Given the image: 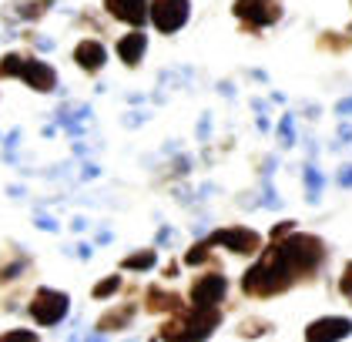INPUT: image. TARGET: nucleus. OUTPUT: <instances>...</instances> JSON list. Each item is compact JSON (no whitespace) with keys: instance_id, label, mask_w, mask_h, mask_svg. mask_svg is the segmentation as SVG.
Segmentation results:
<instances>
[{"instance_id":"obj_14","label":"nucleus","mask_w":352,"mask_h":342,"mask_svg":"<svg viewBox=\"0 0 352 342\" xmlns=\"http://www.w3.org/2000/svg\"><path fill=\"white\" fill-rule=\"evenodd\" d=\"M144 309L148 312H182L185 309V302H182V295H175V292H164L158 286H151V289L144 292Z\"/></svg>"},{"instance_id":"obj_23","label":"nucleus","mask_w":352,"mask_h":342,"mask_svg":"<svg viewBox=\"0 0 352 342\" xmlns=\"http://www.w3.org/2000/svg\"><path fill=\"white\" fill-rule=\"evenodd\" d=\"M14 342V339H37V336H34V332H30V329H17V332H3V336H0V342Z\"/></svg>"},{"instance_id":"obj_9","label":"nucleus","mask_w":352,"mask_h":342,"mask_svg":"<svg viewBox=\"0 0 352 342\" xmlns=\"http://www.w3.org/2000/svg\"><path fill=\"white\" fill-rule=\"evenodd\" d=\"M188 322V339H208L221 322V309L218 306H191V312H185Z\"/></svg>"},{"instance_id":"obj_5","label":"nucleus","mask_w":352,"mask_h":342,"mask_svg":"<svg viewBox=\"0 0 352 342\" xmlns=\"http://www.w3.org/2000/svg\"><path fill=\"white\" fill-rule=\"evenodd\" d=\"M191 0H151V24L162 34H175L188 24Z\"/></svg>"},{"instance_id":"obj_1","label":"nucleus","mask_w":352,"mask_h":342,"mask_svg":"<svg viewBox=\"0 0 352 342\" xmlns=\"http://www.w3.org/2000/svg\"><path fill=\"white\" fill-rule=\"evenodd\" d=\"M292 286H298V279L296 272L289 268V262H285L278 242H272L269 248L258 255V262L242 275V292L252 295V299H272V295L289 292Z\"/></svg>"},{"instance_id":"obj_15","label":"nucleus","mask_w":352,"mask_h":342,"mask_svg":"<svg viewBox=\"0 0 352 342\" xmlns=\"http://www.w3.org/2000/svg\"><path fill=\"white\" fill-rule=\"evenodd\" d=\"M24 268H28V255H21V252H10V259L3 255L0 259V286L10 282V279H17Z\"/></svg>"},{"instance_id":"obj_11","label":"nucleus","mask_w":352,"mask_h":342,"mask_svg":"<svg viewBox=\"0 0 352 342\" xmlns=\"http://www.w3.org/2000/svg\"><path fill=\"white\" fill-rule=\"evenodd\" d=\"M104 61H108V51H104V44L101 41H81L78 47H74V64L87 71V74H98L101 67H104Z\"/></svg>"},{"instance_id":"obj_13","label":"nucleus","mask_w":352,"mask_h":342,"mask_svg":"<svg viewBox=\"0 0 352 342\" xmlns=\"http://www.w3.org/2000/svg\"><path fill=\"white\" fill-rule=\"evenodd\" d=\"M138 316V306L135 302H121L118 309H111L104 316L98 319V332L101 336H108V332H121V329H128L131 325V319Z\"/></svg>"},{"instance_id":"obj_19","label":"nucleus","mask_w":352,"mask_h":342,"mask_svg":"<svg viewBox=\"0 0 352 342\" xmlns=\"http://www.w3.org/2000/svg\"><path fill=\"white\" fill-rule=\"evenodd\" d=\"M319 47H322V51H349L352 47V34H346V37L322 34V37H319Z\"/></svg>"},{"instance_id":"obj_22","label":"nucleus","mask_w":352,"mask_h":342,"mask_svg":"<svg viewBox=\"0 0 352 342\" xmlns=\"http://www.w3.org/2000/svg\"><path fill=\"white\" fill-rule=\"evenodd\" d=\"M339 292L352 302V262L346 265V272H342V279H339Z\"/></svg>"},{"instance_id":"obj_20","label":"nucleus","mask_w":352,"mask_h":342,"mask_svg":"<svg viewBox=\"0 0 352 342\" xmlns=\"http://www.w3.org/2000/svg\"><path fill=\"white\" fill-rule=\"evenodd\" d=\"M118 289H121V275H108L104 282L94 286V299H108V295H114Z\"/></svg>"},{"instance_id":"obj_16","label":"nucleus","mask_w":352,"mask_h":342,"mask_svg":"<svg viewBox=\"0 0 352 342\" xmlns=\"http://www.w3.org/2000/svg\"><path fill=\"white\" fill-rule=\"evenodd\" d=\"M155 262H158L155 248H144V252H135V255H124V259H121V268H124V272H144V268H151Z\"/></svg>"},{"instance_id":"obj_2","label":"nucleus","mask_w":352,"mask_h":342,"mask_svg":"<svg viewBox=\"0 0 352 342\" xmlns=\"http://www.w3.org/2000/svg\"><path fill=\"white\" fill-rule=\"evenodd\" d=\"M0 78H21L24 84H30L34 91L47 94L57 87V71L47 61L37 57H24V54H3L0 57Z\"/></svg>"},{"instance_id":"obj_17","label":"nucleus","mask_w":352,"mask_h":342,"mask_svg":"<svg viewBox=\"0 0 352 342\" xmlns=\"http://www.w3.org/2000/svg\"><path fill=\"white\" fill-rule=\"evenodd\" d=\"M51 3H54V0H28V3H14V10H10V14H14V17H24V21H30V17L37 21L41 14H47V7H51Z\"/></svg>"},{"instance_id":"obj_10","label":"nucleus","mask_w":352,"mask_h":342,"mask_svg":"<svg viewBox=\"0 0 352 342\" xmlns=\"http://www.w3.org/2000/svg\"><path fill=\"white\" fill-rule=\"evenodd\" d=\"M352 336V319L342 316H329V319H316L309 329H305V339L309 342H329V339H346Z\"/></svg>"},{"instance_id":"obj_18","label":"nucleus","mask_w":352,"mask_h":342,"mask_svg":"<svg viewBox=\"0 0 352 342\" xmlns=\"http://www.w3.org/2000/svg\"><path fill=\"white\" fill-rule=\"evenodd\" d=\"M185 262H188V265L215 262V255H212V242H198V245H191L188 255H185Z\"/></svg>"},{"instance_id":"obj_24","label":"nucleus","mask_w":352,"mask_h":342,"mask_svg":"<svg viewBox=\"0 0 352 342\" xmlns=\"http://www.w3.org/2000/svg\"><path fill=\"white\" fill-rule=\"evenodd\" d=\"M289 232H296V225H292V222H282V225H275V228H272V238H285Z\"/></svg>"},{"instance_id":"obj_12","label":"nucleus","mask_w":352,"mask_h":342,"mask_svg":"<svg viewBox=\"0 0 352 342\" xmlns=\"http://www.w3.org/2000/svg\"><path fill=\"white\" fill-rule=\"evenodd\" d=\"M144 51H148V34H141V27H135L131 34H124V37L118 41V57H121L128 67H138Z\"/></svg>"},{"instance_id":"obj_7","label":"nucleus","mask_w":352,"mask_h":342,"mask_svg":"<svg viewBox=\"0 0 352 342\" xmlns=\"http://www.w3.org/2000/svg\"><path fill=\"white\" fill-rule=\"evenodd\" d=\"M228 292V279L221 272H205L191 282V306H218Z\"/></svg>"},{"instance_id":"obj_21","label":"nucleus","mask_w":352,"mask_h":342,"mask_svg":"<svg viewBox=\"0 0 352 342\" xmlns=\"http://www.w3.org/2000/svg\"><path fill=\"white\" fill-rule=\"evenodd\" d=\"M262 332H269V322L252 319V322H245V325H242V332H239V336H262Z\"/></svg>"},{"instance_id":"obj_6","label":"nucleus","mask_w":352,"mask_h":342,"mask_svg":"<svg viewBox=\"0 0 352 342\" xmlns=\"http://www.w3.org/2000/svg\"><path fill=\"white\" fill-rule=\"evenodd\" d=\"M208 242H212V245H225V248L235 252V255H258V252H262V235L252 232V228H242V225H235V228H218Z\"/></svg>"},{"instance_id":"obj_8","label":"nucleus","mask_w":352,"mask_h":342,"mask_svg":"<svg viewBox=\"0 0 352 342\" xmlns=\"http://www.w3.org/2000/svg\"><path fill=\"white\" fill-rule=\"evenodd\" d=\"M104 10L131 27H144V21H151V0H104Z\"/></svg>"},{"instance_id":"obj_3","label":"nucleus","mask_w":352,"mask_h":342,"mask_svg":"<svg viewBox=\"0 0 352 342\" xmlns=\"http://www.w3.org/2000/svg\"><path fill=\"white\" fill-rule=\"evenodd\" d=\"M67 309H71V299L57 289H37L30 299V316L37 325H57L67 316Z\"/></svg>"},{"instance_id":"obj_4","label":"nucleus","mask_w":352,"mask_h":342,"mask_svg":"<svg viewBox=\"0 0 352 342\" xmlns=\"http://www.w3.org/2000/svg\"><path fill=\"white\" fill-rule=\"evenodd\" d=\"M235 17L245 21L248 27V34H255V30H262V27L275 24L278 17H282V7H278V0H235Z\"/></svg>"}]
</instances>
